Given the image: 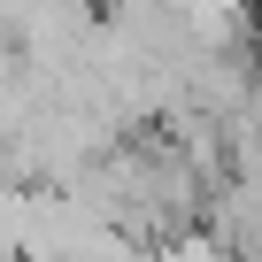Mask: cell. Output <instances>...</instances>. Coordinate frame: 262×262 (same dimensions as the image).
Returning a JSON list of instances; mask_svg holds the SVG:
<instances>
[{
    "label": "cell",
    "mask_w": 262,
    "mask_h": 262,
    "mask_svg": "<svg viewBox=\"0 0 262 262\" xmlns=\"http://www.w3.org/2000/svg\"><path fill=\"white\" fill-rule=\"evenodd\" d=\"M155 262H231V254H224L208 231H178V239H162V247H155Z\"/></svg>",
    "instance_id": "6da1fadb"
}]
</instances>
